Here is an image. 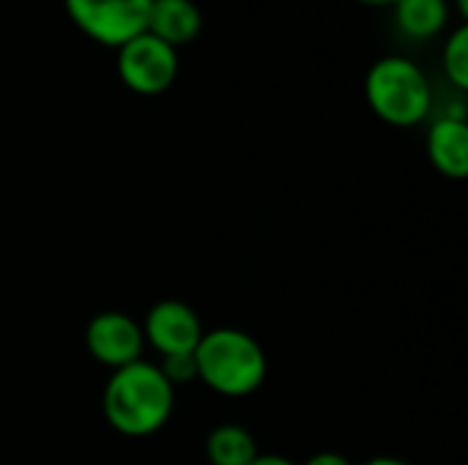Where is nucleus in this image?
I'll return each instance as SVG.
<instances>
[{"label": "nucleus", "instance_id": "4468645a", "mask_svg": "<svg viewBox=\"0 0 468 465\" xmlns=\"http://www.w3.org/2000/svg\"><path fill=\"white\" fill-rule=\"evenodd\" d=\"M304 465H354L348 458H343V455H337V452H318V455H313L310 460Z\"/></svg>", "mask_w": 468, "mask_h": 465}, {"label": "nucleus", "instance_id": "2eb2a0df", "mask_svg": "<svg viewBox=\"0 0 468 465\" xmlns=\"http://www.w3.org/2000/svg\"><path fill=\"white\" fill-rule=\"evenodd\" d=\"M250 465H296L293 460L282 458V455H258Z\"/></svg>", "mask_w": 468, "mask_h": 465}, {"label": "nucleus", "instance_id": "f8f14e48", "mask_svg": "<svg viewBox=\"0 0 468 465\" xmlns=\"http://www.w3.org/2000/svg\"><path fill=\"white\" fill-rule=\"evenodd\" d=\"M444 71L447 79L458 88L466 90L468 88V27L461 25L452 30V36L444 44Z\"/></svg>", "mask_w": 468, "mask_h": 465}, {"label": "nucleus", "instance_id": "f03ea898", "mask_svg": "<svg viewBox=\"0 0 468 465\" xmlns=\"http://www.w3.org/2000/svg\"><path fill=\"white\" fill-rule=\"evenodd\" d=\"M197 378L222 397H247L261 389L269 362L255 337L239 329H211L195 348Z\"/></svg>", "mask_w": 468, "mask_h": 465}, {"label": "nucleus", "instance_id": "ddd939ff", "mask_svg": "<svg viewBox=\"0 0 468 465\" xmlns=\"http://www.w3.org/2000/svg\"><path fill=\"white\" fill-rule=\"evenodd\" d=\"M162 375L176 386V384H189L197 378V362L195 354H176V356H162L159 365Z\"/></svg>", "mask_w": 468, "mask_h": 465}, {"label": "nucleus", "instance_id": "39448f33", "mask_svg": "<svg viewBox=\"0 0 468 465\" xmlns=\"http://www.w3.org/2000/svg\"><path fill=\"white\" fill-rule=\"evenodd\" d=\"M118 74L123 85L140 96L165 93L178 77V52L156 36L140 33L118 47Z\"/></svg>", "mask_w": 468, "mask_h": 465}, {"label": "nucleus", "instance_id": "1a4fd4ad", "mask_svg": "<svg viewBox=\"0 0 468 465\" xmlns=\"http://www.w3.org/2000/svg\"><path fill=\"white\" fill-rule=\"evenodd\" d=\"M203 14L192 0H151L145 33L170 47L189 44L200 36Z\"/></svg>", "mask_w": 468, "mask_h": 465}, {"label": "nucleus", "instance_id": "f257e3e1", "mask_svg": "<svg viewBox=\"0 0 468 465\" xmlns=\"http://www.w3.org/2000/svg\"><path fill=\"white\" fill-rule=\"evenodd\" d=\"M101 403L112 430L129 439H143L167 425L176 395L159 365L140 359L121 370H112Z\"/></svg>", "mask_w": 468, "mask_h": 465}, {"label": "nucleus", "instance_id": "f3484780", "mask_svg": "<svg viewBox=\"0 0 468 465\" xmlns=\"http://www.w3.org/2000/svg\"><path fill=\"white\" fill-rule=\"evenodd\" d=\"M365 5H395V0H359Z\"/></svg>", "mask_w": 468, "mask_h": 465}, {"label": "nucleus", "instance_id": "9b49d317", "mask_svg": "<svg viewBox=\"0 0 468 465\" xmlns=\"http://www.w3.org/2000/svg\"><path fill=\"white\" fill-rule=\"evenodd\" d=\"M211 465H250L261 452L252 433L241 425H219L206 441Z\"/></svg>", "mask_w": 468, "mask_h": 465}, {"label": "nucleus", "instance_id": "0eeeda50", "mask_svg": "<svg viewBox=\"0 0 468 465\" xmlns=\"http://www.w3.org/2000/svg\"><path fill=\"white\" fill-rule=\"evenodd\" d=\"M203 326L197 312L176 299L159 301L148 310L143 321V337L151 343L154 351L162 356H176V354H195L197 343L203 340Z\"/></svg>", "mask_w": 468, "mask_h": 465}, {"label": "nucleus", "instance_id": "9d476101", "mask_svg": "<svg viewBox=\"0 0 468 465\" xmlns=\"http://www.w3.org/2000/svg\"><path fill=\"white\" fill-rule=\"evenodd\" d=\"M392 8L398 27L417 41L439 36L450 19L447 0H395Z\"/></svg>", "mask_w": 468, "mask_h": 465}, {"label": "nucleus", "instance_id": "a211bd4d", "mask_svg": "<svg viewBox=\"0 0 468 465\" xmlns=\"http://www.w3.org/2000/svg\"><path fill=\"white\" fill-rule=\"evenodd\" d=\"M458 11L461 16H468V0H458Z\"/></svg>", "mask_w": 468, "mask_h": 465}, {"label": "nucleus", "instance_id": "7ed1b4c3", "mask_svg": "<svg viewBox=\"0 0 468 465\" xmlns=\"http://www.w3.org/2000/svg\"><path fill=\"white\" fill-rule=\"evenodd\" d=\"M370 110L392 126H417L428 118L433 90L425 71L400 55L376 60L365 79Z\"/></svg>", "mask_w": 468, "mask_h": 465}, {"label": "nucleus", "instance_id": "dca6fc26", "mask_svg": "<svg viewBox=\"0 0 468 465\" xmlns=\"http://www.w3.org/2000/svg\"><path fill=\"white\" fill-rule=\"evenodd\" d=\"M362 465H411V463L398 460V458H373V460H367V463H362Z\"/></svg>", "mask_w": 468, "mask_h": 465}, {"label": "nucleus", "instance_id": "6e6552de", "mask_svg": "<svg viewBox=\"0 0 468 465\" xmlns=\"http://www.w3.org/2000/svg\"><path fill=\"white\" fill-rule=\"evenodd\" d=\"M428 156L433 167L447 178L468 175V126L463 115L439 118L428 132Z\"/></svg>", "mask_w": 468, "mask_h": 465}, {"label": "nucleus", "instance_id": "423d86ee", "mask_svg": "<svg viewBox=\"0 0 468 465\" xmlns=\"http://www.w3.org/2000/svg\"><path fill=\"white\" fill-rule=\"evenodd\" d=\"M85 345L99 365L121 370L143 359L145 337H143V326L132 315L110 310L90 318L85 329Z\"/></svg>", "mask_w": 468, "mask_h": 465}, {"label": "nucleus", "instance_id": "20e7f679", "mask_svg": "<svg viewBox=\"0 0 468 465\" xmlns=\"http://www.w3.org/2000/svg\"><path fill=\"white\" fill-rule=\"evenodd\" d=\"M69 19L101 47H123L145 33L151 0H63Z\"/></svg>", "mask_w": 468, "mask_h": 465}]
</instances>
